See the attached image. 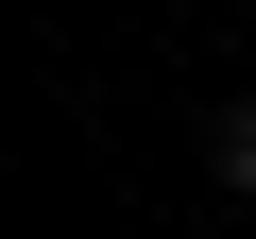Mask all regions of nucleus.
Segmentation results:
<instances>
[{"label": "nucleus", "instance_id": "nucleus-1", "mask_svg": "<svg viewBox=\"0 0 256 239\" xmlns=\"http://www.w3.org/2000/svg\"><path fill=\"white\" fill-rule=\"evenodd\" d=\"M205 171H222V188H256V102H222V120H205Z\"/></svg>", "mask_w": 256, "mask_h": 239}]
</instances>
